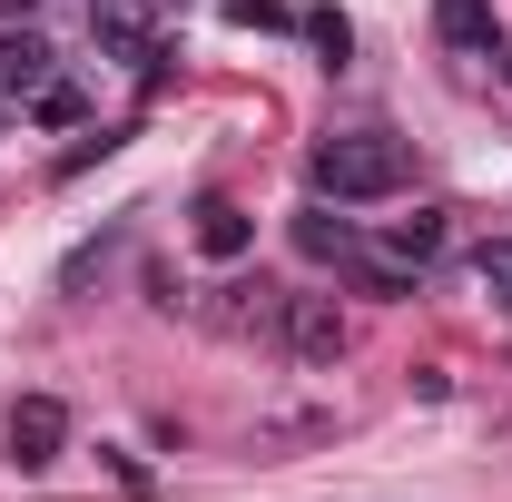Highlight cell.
Wrapping results in <instances>:
<instances>
[{
    "label": "cell",
    "instance_id": "1",
    "mask_svg": "<svg viewBox=\"0 0 512 502\" xmlns=\"http://www.w3.org/2000/svg\"><path fill=\"white\" fill-rule=\"evenodd\" d=\"M316 188L335 207H365V197H394L404 188V138H384V128H335L316 148Z\"/></svg>",
    "mask_w": 512,
    "mask_h": 502
},
{
    "label": "cell",
    "instance_id": "2",
    "mask_svg": "<svg viewBox=\"0 0 512 502\" xmlns=\"http://www.w3.org/2000/svg\"><path fill=\"white\" fill-rule=\"evenodd\" d=\"M60 443H69V404L60 394H20V404H10V463H20V473L60 463Z\"/></svg>",
    "mask_w": 512,
    "mask_h": 502
},
{
    "label": "cell",
    "instance_id": "3",
    "mask_svg": "<svg viewBox=\"0 0 512 502\" xmlns=\"http://www.w3.org/2000/svg\"><path fill=\"white\" fill-rule=\"evenodd\" d=\"M60 69H50V40L30 30V20H10L0 30V109H20V99H40Z\"/></svg>",
    "mask_w": 512,
    "mask_h": 502
},
{
    "label": "cell",
    "instance_id": "4",
    "mask_svg": "<svg viewBox=\"0 0 512 502\" xmlns=\"http://www.w3.org/2000/svg\"><path fill=\"white\" fill-rule=\"evenodd\" d=\"M286 355H296V365H335V355H345L335 296H286Z\"/></svg>",
    "mask_w": 512,
    "mask_h": 502
},
{
    "label": "cell",
    "instance_id": "5",
    "mask_svg": "<svg viewBox=\"0 0 512 502\" xmlns=\"http://www.w3.org/2000/svg\"><path fill=\"white\" fill-rule=\"evenodd\" d=\"M89 30H99V40H109V50H119V60H158V30H148V0H89Z\"/></svg>",
    "mask_w": 512,
    "mask_h": 502
},
{
    "label": "cell",
    "instance_id": "6",
    "mask_svg": "<svg viewBox=\"0 0 512 502\" xmlns=\"http://www.w3.org/2000/svg\"><path fill=\"white\" fill-rule=\"evenodd\" d=\"M247 247H256V217L237 207V197H207V207H197V256H217V266H237Z\"/></svg>",
    "mask_w": 512,
    "mask_h": 502
},
{
    "label": "cell",
    "instance_id": "7",
    "mask_svg": "<svg viewBox=\"0 0 512 502\" xmlns=\"http://www.w3.org/2000/svg\"><path fill=\"white\" fill-rule=\"evenodd\" d=\"M434 30H444V50H463V60H493V0H434Z\"/></svg>",
    "mask_w": 512,
    "mask_h": 502
},
{
    "label": "cell",
    "instance_id": "8",
    "mask_svg": "<svg viewBox=\"0 0 512 502\" xmlns=\"http://www.w3.org/2000/svg\"><path fill=\"white\" fill-rule=\"evenodd\" d=\"M384 256H404V266L444 256V207H414V217H394V227H384Z\"/></svg>",
    "mask_w": 512,
    "mask_h": 502
},
{
    "label": "cell",
    "instance_id": "9",
    "mask_svg": "<svg viewBox=\"0 0 512 502\" xmlns=\"http://www.w3.org/2000/svg\"><path fill=\"white\" fill-rule=\"evenodd\" d=\"M217 325H227V335H266V325H286V296H266V286H227Z\"/></svg>",
    "mask_w": 512,
    "mask_h": 502
},
{
    "label": "cell",
    "instance_id": "10",
    "mask_svg": "<svg viewBox=\"0 0 512 502\" xmlns=\"http://www.w3.org/2000/svg\"><path fill=\"white\" fill-rule=\"evenodd\" d=\"M345 266H355V286H365V296H384V306H394V296H414V266H404V256H345Z\"/></svg>",
    "mask_w": 512,
    "mask_h": 502
},
{
    "label": "cell",
    "instance_id": "11",
    "mask_svg": "<svg viewBox=\"0 0 512 502\" xmlns=\"http://www.w3.org/2000/svg\"><path fill=\"white\" fill-rule=\"evenodd\" d=\"M296 247L316 266H335V256H355V237H345V217H296Z\"/></svg>",
    "mask_w": 512,
    "mask_h": 502
},
{
    "label": "cell",
    "instance_id": "12",
    "mask_svg": "<svg viewBox=\"0 0 512 502\" xmlns=\"http://www.w3.org/2000/svg\"><path fill=\"white\" fill-rule=\"evenodd\" d=\"M306 40H316L325 60H345V50H355V20H345V10H306Z\"/></svg>",
    "mask_w": 512,
    "mask_h": 502
},
{
    "label": "cell",
    "instance_id": "13",
    "mask_svg": "<svg viewBox=\"0 0 512 502\" xmlns=\"http://www.w3.org/2000/svg\"><path fill=\"white\" fill-rule=\"evenodd\" d=\"M30 109H40V119H50V128H79V119H89V99H79V89H60V79H50V89H40Z\"/></svg>",
    "mask_w": 512,
    "mask_h": 502
},
{
    "label": "cell",
    "instance_id": "14",
    "mask_svg": "<svg viewBox=\"0 0 512 502\" xmlns=\"http://www.w3.org/2000/svg\"><path fill=\"white\" fill-rule=\"evenodd\" d=\"M473 276H483V286H493V296L512 306V237H493V247L473 256Z\"/></svg>",
    "mask_w": 512,
    "mask_h": 502
},
{
    "label": "cell",
    "instance_id": "15",
    "mask_svg": "<svg viewBox=\"0 0 512 502\" xmlns=\"http://www.w3.org/2000/svg\"><path fill=\"white\" fill-rule=\"evenodd\" d=\"M30 10H40V0H0V20H30Z\"/></svg>",
    "mask_w": 512,
    "mask_h": 502
},
{
    "label": "cell",
    "instance_id": "16",
    "mask_svg": "<svg viewBox=\"0 0 512 502\" xmlns=\"http://www.w3.org/2000/svg\"><path fill=\"white\" fill-rule=\"evenodd\" d=\"M503 79H512V50H503Z\"/></svg>",
    "mask_w": 512,
    "mask_h": 502
}]
</instances>
